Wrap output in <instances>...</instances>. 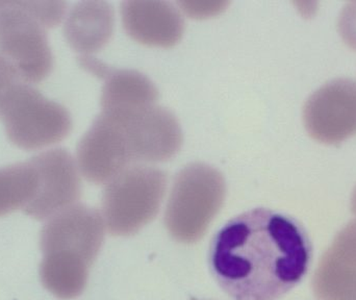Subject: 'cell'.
<instances>
[{
  "instance_id": "1",
  "label": "cell",
  "mask_w": 356,
  "mask_h": 300,
  "mask_svg": "<svg viewBox=\"0 0 356 300\" xmlns=\"http://www.w3.org/2000/svg\"><path fill=\"white\" fill-rule=\"evenodd\" d=\"M312 260L305 228L257 207L228 221L209 246L211 274L234 300H276L302 281Z\"/></svg>"
},
{
  "instance_id": "2",
  "label": "cell",
  "mask_w": 356,
  "mask_h": 300,
  "mask_svg": "<svg viewBox=\"0 0 356 300\" xmlns=\"http://www.w3.org/2000/svg\"><path fill=\"white\" fill-rule=\"evenodd\" d=\"M104 236V217L88 205H75L50 218L40 239L43 260L39 272L44 288L63 300L81 295Z\"/></svg>"
},
{
  "instance_id": "3",
  "label": "cell",
  "mask_w": 356,
  "mask_h": 300,
  "mask_svg": "<svg viewBox=\"0 0 356 300\" xmlns=\"http://www.w3.org/2000/svg\"><path fill=\"white\" fill-rule=\"evenodd\" d=\"M64 1H0V54L27 83L38 84L54 70L47 29L60 24Z\"/></svg>"
},
{
  "instance_id": "4",
  "label": "cell",
  "mask_w": 356,
  "mask_h": 300,
  "mask_svg": "<svg viewBox=\"0 0 356 300\" xmlns=\"http://www.w3.org/2000/svg\"><path fill=\"white\" fill-rule=\"evenodd\" d=\"M226 182L219 170L192 163L175 176L165 212L169 234L181 243L200 240L223 205Z\"/></svg>"
},
{
  "instance_id": "5",
  "label": "cell",
  "mask_w": 356,
  "mask_h": 300,
  "mask_svg": "<svg viewBox=\"0 0 356 300\" xmlns=\"http://www.w3.org/2000/svg\"><path fill=\"white\" fill-rule=\"evenodd\" d=\"M167 174L159 168L131 165L106 184L102 217L108 232L131 236L154 219L167 190Z\"/></svg>"
},
{
  "instance_id": "6",
  "label": "cell",
  "mask_w": 356,
  "mask_h": 300,
  "mask_svg": "<svg viewBox=\"0 0 356 300\" xmlns=\"http://www.w3.org/2000/svg\"><path fill=\"white\" fill-rule=\"evenodd\" d=\"M0 118L10 141L25 150L58 143L72 129V118L64 106L23 81L8 94Z\"/></svg>"
},
{
  "instance_id": "7",
  "label": "cell",
  "mask_w": 356,
  "mask_h": 300,
  "mask_svg": "<svg viewBox=\"0 0 356 300\" xmlns=\"http://www.w3.org/2000/svg\"><path fill=\"white\" fill-rule=\"evenodd\" d=\"M303 123L313 139L328 145L356 135V81L332 79L314 92L303 108Z\"/></svg>"
},
{
  "instance_id": "8",
  "label": "cell",
  "mask_w": 356,
  "mask_h": 300,
  "mask_svg": "<svg viewBox=\"0 0 356 300\" xmlns=\"http://www.w3.org/2000/svg\"><path fill=\"white\" fill-rule=\"evenodd\" d=\"M29 161L37 170L38 191L35 198L23 210L37 220L49 219L75 205L81 195L79 167L65 148H54Z\"/></svg>"
},
{
  "instance_id": "9",
  "label": "cell",
  "mask_w": 356,
  "mask_h": 300,
  "mask_svg": "<svg viewBox=\"0 0 356 300\" xmlns=\"http://www.w3.org/2000/svg\"><path fill=\"white\" fill-rule=\"evenodd\" d=\"M77 167L93 184H108L131 166V153L122 125L100 114L77 145Z\"/></svg>"
},
{
  "instance_id": "10",
  "label": "cell",
  "mask_w": 356,
  "mask_h": 300,
  "mask_svg": "<svg viewBox=\"0 0 356 300\" xmlns=\"http://www.w3.org/2000/svg\"><path fill=\"white\" fill-rule=\"evenodd\" d=\"M113 119L124 129L133 163H163L173 159L181 148L179 121L171 111L158 104L127 118Z\"/></svg>"
},
{
  "instance_id": "11",
  "label": "cell",
  "mask_w": 356,
  "mask_h": 300,
  "mask_svg": "<svg viewBox=\"0 0 356 300\" xmlns=\"http://www.w3.org/2000/svg\"><path fill=\"white\" fill-rule=\"evenodd\" d=\"M319 300H356V220L337 234L313 278Z\"/></svg>"
},
{
  "instance_id": "12",
  "label": "cell",
  "mask_w": 356,
  "mask_h": 300,
  "mask_svg": "<svg viewBox=\"0 0 356 300\" xmlns=\"http://www.w3.org/2000/svg\"><path fill=\"white\" fill-rule=\"evenodd\" d=\"M121 15L125 31L144 45L172 47L184 35V18L171 2L124 1Z\"/></svg>"
},
{
  "instance_id": "13",
  "label": "cell",
  "mask_w": 356,
  "mask_h": 300,
  "mask_svg": "<svg viewBox=\"0 0 356 300\" xmlns=\"http://www.w3.org/2000/svg\"><path fill=\"white\" fill-rule=\"evenodd\" d=\"M99 77L104 79L100 98L102 114L127 118L156 106L158 102V88L139 71L106 66Z\"/></svg>"
},
{
  "instance_id": "14",
  "label": "cell",
  "mask_w": 356,
  "mask_h": 300,
  "mask_svg": "<svg viewBox=\"0 0 356 300\" xmlns=\"http://www.w3.org/2000/svg\"><path fill=\"white\" fill-rule=\"evenodd\" d=\"M114 25V10L108 2H77L67 16L65 37L75 52L91 56L108 43Z\"/></svg>"
},
{
  "instance_id": "15",
  "label": "cell",
  "mask_w": 356,
  "mask_h": 300,
  "mask_svg": "<svg viewBox=\"0 0 356 300\" xmlns=\"http://www.w3.org/2000/svg\"><path fill=\"white\" fill-rule=\"evenodd\" d=\"M37 191V170L31 161L0 168V217L24 210Z\"/></svg>"
},
{
  "instance_id": "16",
  "label": "cell",
  "mask_w": 356,
  "mask_h": 300,
  "mask_svg": "<svg viewBox=\"0 0 356 300\" xmlns=\"http://www.w3.org/2000/svg\"><path fill=\"white\" fill-rule=\"evenodd\" d=\"M23 81L24 79L18 68L3 54H0V117L8 94Z\"/></svg>"
},
{
  "instance_id": "17",
  "label": "cell",
  "mask_w": 356,
  "mask_h": 300,
  "mask_svg": "<svg viewBox=\"0 0 356 300\" xmlns=\"http://www.w3.org/2000/svg\"><path fill=\"white\" fill-rule=\"evenodd\" d=\"M338 25L345 43L356 50V1L349 2L343 8Z\"/></svg>"
},
{
  "instance_id": "18",
  "label": "cell",
  "mask_w": 356,
  "mask_h": 300,
  "mask_svg": "<svg viewBox=\"0 0 356 300\" xmlns=\"http://www.w3.org/2000/svg\"><path fill=\"white\" fill-rule=\"evenodd\" d=\"M182 10L193 18L213 16L223 10L228 2H178Z\"/></svg>"
},
{
  "instance_id": "19",
  "label": "cell",
  "mask_w": 356,
  "mask_h": 300,
  "mask_svg": "<svg viewBox=\"0 0 356 300\" xmlns=\"http://www.w3.org/2000/svg\"><path fill=\"white\" fill-rule=\"evenodd\" d=\"M351 210L356 216V187L355 191H353V197H351Z\"/></svg>"
},
{
  "instance_id": "20",
  "label": "cell",
  "mask_w": 356,
  "mask_h": 300,
  "mask_svg": "<svg viewBox=\"0 0 356 300\" xmlns=\"http://www.w3.org/2000/svg\"><path fill=\"white\" fill-rule=\"evenodd\" d=\"M194 300H198V299H194Z\"/></svg>"
}]
</instances>
